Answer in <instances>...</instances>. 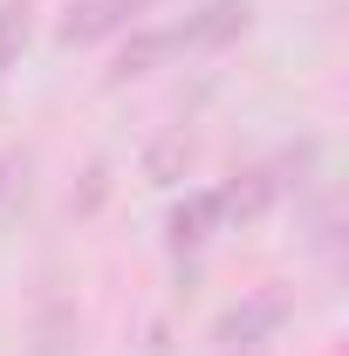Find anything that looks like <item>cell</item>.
<instances>
[{"instance_id":"obj_1","label":"cell","mask_w":349,"mask_h":356,"mask_svg":"<svg viewBox=\"0 0 349 356\" xmlns=\"http://www.w3.org/2000/svg\"><path fill=\"white\" fill-rule=\"evenodd\" d=\"M151 0H69V21H62V42H103L117 28H131Z\"/></svg>"},{"instance_id":"obj_3","label":"cell","mask_w":349,"mask_h":356,"mask_svg":"<svg viewBox=\"0 0 349 356\" xmlns=\"http://www.w3.org/2000/svg\"><path fill=\"white\" fill-rule=\"evenodd\" d=\"M219 220H226V213H219V192H192V199L172 213V240H178V247H199Z\"/></svg>"},{"instance_id":"obj_4","label":"cell","mask_w":349,"mask_h":356,"mask_svg":"<svg viewBox=\"0 0 349 356\" xmlns=\"http://www.w3.org/2000/svg\"><path fill=\"white\" fill-rule=\"evenodd\" d=\"M21 42H28V0H0V76L21 62Z\"/></svg>"},{"instance_id":"obj_2","label":"cell","mask_w":349,"mask_h":356,"mask_svg":"<svg viewBox=\"0 0 349 356\" xmlns=\"http://www.w3.org/2000/svg\"><path fill=\"white\" fill-rule=\"evenodd\" d=\"M247 0H213V7H199V14H185L172 28V42L178 48H219V42H233L240 28H247Z\"/></svg>"}]
</instances>
